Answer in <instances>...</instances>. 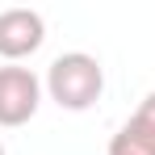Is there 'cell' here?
Returning <instances> with one entry per match:
<instances>
[{"label": "cell", "mask_w": 155, "mask_h": 155, "mask_svg": "<svg viewBox=\"0 0 155 155\" xmlns=\"http://www.w3.org/2000/svg\"><path fill=\"white\" fill-rule=\"evenodd\" d=\"M109 155H155V92H147L130 122L117 126L109 138Z\"/></svg>", "instance_id": "obj_4"}, {"label": "cell", "mask_w": 155, "mask_h": 155, "mask_svg": "<svg viewBox=\"0 0 155 155\" xmlns=\"http://www.w3.org/2000/svg\"><path fill=\"white\" fill-rule=\"evenodd\" d=\"M0 155H4V147H0Z\"/></svg>", "instance_id": "obj_5"}, {"label": "cell", "mask_w": 155, "mask_h": 155, "mask_svg": "<svg viewBox=\"0 0 155 155\" xmlns=\"http://www.w3.org/2000/svg\"><path fill=\"white\" fill-rule=\"evenodd\" d=\"M42 80L21 63H4L0 67V126H25L42 105Z\"/></svg>", "instance_id": "obj_2"}, {"label": "cell", "mask_w": 155, "mask_h": 155, "mask_svg": "<svg viewBox=\"0 0 155 155\" xmlns=\"http://www.w3.org/2000/svg\"><path fill=\"white\" fill-rule=\"evenodd\" d=\"M46 92L59 109L67 113H84L101 101L105 92V67L97 54L88 51H67L46 67Z\"/></svg>", "instance_id": "obj_1"}, {"label": "cell", "mask_w": 155, "mask_h": 155, "mask_svg": "<svg viewBox=\"0 0 155 155\" xmlns=\"http://www.w3.org/2000/svg\"><path fill=\"white\" fill-rule=\"evenodd\" d=\"M46 42V21L34 8H4L0 13V59L17 63Z\"/></svg>", "instance_id": "obj_3"}]
</instances>
